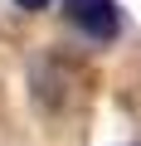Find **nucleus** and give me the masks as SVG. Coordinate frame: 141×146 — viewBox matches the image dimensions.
I'll return each mask as SVG.
<instances>
[{"mask_svg":"<svg viewBox=\"0 0 141 146\" xmlns=\"http://www.w3.org/2000/svg\"><path fill=\"white\" fill-rule=\"evenodd\" d=\"M63 10L73 20V29H83L97 44H112L122 34V5L117 0H63Z\"/></svg>","mask_w":141,"mask_h":146,"instance_id":"f257e3e1","label":"nucleus"},{"mask_svg":"<svg viewBox=\"0 0 141 146\" xmlns=\"http://www.w3.org/2000/svg\"><path fill=\"white\" fill-rule=\"evenodd\" d=\"M15 5H20V10H44L49 0H15Z\"/></svg>","mask_w":141,"mask_h":146,"instance_id":"f03ea898","label":"nucleus"}]
</instances>
